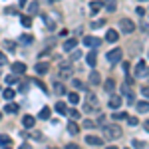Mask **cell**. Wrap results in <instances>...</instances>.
Segmentation results:
<instances>
[{
    "label": "cell",
    "instance_id": "1",
    "mask_svg": "<svg viewBox=\"0 0 149 149\" xmlns=\"http://www.w3.org/2000/svg\"><path fill=\"white\" fill-rule=\"evenodd\" d=\"M97 109H100V102H97L95 93L88 92L86 102H84V111H86V113H92V111H97Z\"/></svg>",
    "mask_w": 149,
    "mask_h": 149
},
{
    "label": "cell",
    "instance_id": "2",
    "mask_svg": "<svg viewBox=\"0 0 149 149\" xmlns=\"http://www.w3.org/2000/svg\"><path fill=\"white\" fill-rule=\"evenodd\" d=\"M121 135H123V131H121V127L117 125V123L103 125V137L105 139H119Z\"/></svg>",
    "mask_w": 149,
    "mask_h": 149
},
{
    "label": "cell",
    "instance_id": "3",
    "mask_svg": "<svg viewBox=\"0 0 149 149\" xmlns=\"http://www.w3.org/2000/svg\"><path fill=\"white\" fill-rule=\"evenodd\" d=\"M119 30H121L123 34H131V32L135 30V24L131 22L129 18H121V20H119Z\"/></svg>",
    "mask_w": 149,
    "mask_h": 149
},
{
    "label": "cell",
    "instance_id": "4",
    "mask_svg": "<svg viewBox=\"0 0 149 149\" xmlns=\"http://www.w3.org/2000/svg\"><path fill=\"white\" fill-rule=\"evenodd\" d=\"M121 54H123V50H121V48H113L111 52H107V62H109V64L119 62V60H121Z\"/></svg>",
    "mask_w": 149,
    "mask_h": 149
},
{
    "label": "cell",
    "instance_id": "5",
    "mask_svg": "<svg viewBox=\"0 0 149 149\" xmlns=\"http://www.w3.org/2000/svg\"><path fill=\"white\" fill-rule=\"evenodd\" d=\"M147 74H149L147 64H145V62H139L137 66H135V76H137V78H145Z\"/></svg>",
    "mask_w": 149,
    "mask_h": 149
},
{
    "label": "cell",
    "instance_id": "6",
    "mask_svg": "<svg viewBox=\"0 0 149 149\" xmlns=\"http://www.w3.org/2000/svg\"><path fill=\"white\" fill-rule=\"evenodd\" d=\"M12 74H16V76L26 74V64H22V62H14V64H12Z\"/></svg>",
    "mask_w": 149,
    "mask_h": 149
},
{
    "label": "cell",
    "instance_id": "7",
    "mask_svg": "<svg viewBox=\"0 0 149 149\" xmlns=\"http://www.w3.org/2000/svg\"><path fill=\"white\" fill-rule=\"evenodd\" d=\"M84 46L97 48V46H100V40H97V38H93V36H84Z\"/></svg>",
    "mask_w": 149,
    "mask_h": 149
},
{
    "label": "cell",
    "instance_id": "8",
    "mask_svg": "<svg viewBox=\"0 0 149 149\" xmlns=\"http://www.w3.org/2000/svg\"><path fill=\"white\" fill-rule=\"evenodd\" d=\"M70 74H72V66L68 62H62L60 64V78H68Z\"/></svg>",
    "mask_w": 149,
    "mask_h": 149
},
{
    "label": "cell",
    "instance_id": "9",
    "mask_svg": "<svg viewBox=\"0 0 149 149\" xmlns=\"http://www.w3.org/2000/svg\"><path fill=\"white\" fill-rule=\"evenodd\" d=\"M22 125L26 127V129H32V127L36 125V117L34 115H24L22 117Z\"/></svg>",
    "mask_w": 149,
    "mask_h": 149
},
{
    "label": "cell",
    "instance_id": "10",
    "mask_svg": "<svg viewBox=\"0 0 149 149\" xmlns=\"http://www.w3.org/2000/svg\"><path fill=\"white\" fill-rule=\"evenodd\" d=\"M86 141H88L90 145H93V147H100V145L103 143V139L97 137V135H88V137H86Z\"/></svg>",
    "mask_w": 149,
    "mask_h": 149
},
{
    "label": "cell",
    "instance_id": "11",
    "mask_svg": "<svg viewBox=\"0 0 149 149\" xmlns=\"http://www.w3.org/2000/svg\"><path fill=\"white\" fill-rule=\"evenodd\" d=\"M105 40H107V42H117V40H119V32H117V30H107V32H105Z\"/></svg>",
    "mask_w": 149,
    "mask_h": 149
},
{
    "label": "cell",
    "instance_id": "12",
    "mask_svg": "<svg viewBox=\"0 0 149 149\" xmlns=\"http://www.w3.org/2000/svg\"><path fill=\"white\" fill-rule=\"evenodd\" d=\"M76 46H78V40H76V38H68V40L64 42V50H66V52H72Z\"/></svg>",
    "mask_w": 149,
    "mask_h": 149
},
{
    "label": "cell",
    "instance_id": "13",
    "mask_svg": "<svg viewBox=\"0 0 149 149\" xmlns=\"http://www.w3.org/2000/svg\"><path fill=\"white\" fill-rule=\"evenodd\" d=\"M86 64H88V66H95V64H97V54H95V52H90V54H88V56H86Z\"/></svg>",
    "mask_w": 149,
    "mask_h": 149
},
{
    "label": "cell",
    "instance_id": "14",
    "mask_svg": "<svg viewBox=\"0 0 149 149\" xmlns=\"http://www.w3.org/2000/svg\"><path fill=\"white\" fill-rule=\"evenodd\" d=\"M109 107H111V109L121 107V97H119V95H111V97H109Z\"/></svg>",
    "mask_w": 149,
    "mask_h": 149
},
{
    "label": "cell",
    "instance_id": "15",
    "mask_svg": "<svg viewBox=\"0 0 149 149\" xmlns=\"http://www.w3.org/2000/svg\"><path fill=\"white\" fill-rule=\"evenodd\" d=\"M36 74H48V70H50V64L46 62H40V64H36Z\"/></svg>",
    "mask_w": 149,
    "mask_h": 149
},
{
    "label": "cell",
    "instance_id": "16",
    "mask_svg": "<svg viewBox=\"0 0 149 149\" xmlns=\"http://www.w3.org/2000/svg\"><path fill=\"white\" fill-rule=\"evenodd\" d=\"M103 8L107 12H115V8H117V0H105L103 2Z\"/></svg>",
    "mask_w": 149,
    "mask_h": 149
},
{
    "label": "cell",
    "instance_id": "17",
    "mask_svg": "<svg viewBox=\"0 0 149 149\" xmlns=\"http://www.w3.org/2000/svg\"><path fill=\"white\" fill-rule=\"evenodd\" d=\"M135 107H137L139 113H147V111H149V102H137V103H135Z\"/></svg>",
    "mask_w": 149,
    "mask_h": 149
},
{
    "label": "cell",
    "instance_id": "18",
    "mask_svg": "<svg viewBox=\"0 0 149 149\" xmlns=\"http://www.w3.org/2000/svg\"><path fill=\"white\" fill-rule=\"evenodd\" d=\"M103 90H105L107 93H111L115 90V80H105L103 81Z\"/></svg>",
    "mask_w": 149,
    "mask_h": 149
},
{
    "label": "cell",
    "instance_id": "19",
    "mask_svg": "<svg viewBox=\"0 0 149 149\" xmlns=\"http://www.w3.org/2000/svg\"><path fill=\"white\" fill-rule=\"evenodd\" d=\"M68 131L72 133V135H78V133H80V127H78V123H76V121H68Z\"/></svg>",
    "mask_w": 149,
    "mask_h": 149
},
{
    "label": "cell",
    "instance_id": "20",
    "mask_svg": "<svg viewBox=\"0 0 149 149\" xmlns=\"http://www.w3.org/2000/svg\"><path fill=\"white\" fill-rule=\"evenodd\" d=\"M100 81H102V76H100L97 72H92V74H90V84H93V86H100Z\"/></svg>",
    "mask_w": 149,
    "mask_h": 149
},
{
    "label": "cell",
    "instance_id": "21",
    "mask_svg": "<svg viewBox=\"0 0 149 149\" xmlns=\"http://www.w3.org/2000/svg\"><path fill=\"white\" fill-rule=\"evenodd\" d=\"M102 8H103V4H102V2H97V0L90 4V12H92V14H97V12L102 10Z\"/></svg>",
    "mask_w": 149,
    "mask_h": 149
},
{
    "label": "cell",
    "instance_id": "22",
    "mask_svg": "<svg viewBox=\"0 0 149 149\" xmlns=\"http://www.w3.org/2000/svg\"><path fill=\"white\" fill-rule=\"evenodd\" d=\"M56 111H58V113H62V115H66V113H68V105H66L64 102H58L56 103Z\"/></svg>",
    "mask_w": 149,
    "mask_h": 149
},
{
    "label": "cell",
    "instance_id": "23",
    "mask_svg": "<svg viewBox=\"0 0 149 149\" xmlns=\"http://www.w3.org/2000/svg\"><path fill=\"white\" fill-rule=\"evenodd\" d=\"M54 92H56L58 95H64V93H66V86L60 84V81H56V84H54Z\"/></svg>",
    "mask_w": 149,
    "mask_h": 149
},
{
    "label": "cell",
    "instance_id": "24",
    "mask_svg": "<svg viewBox=\"0 0 149 149\" xmlns=\"http://www.w3.org/2000/svg\"><path fill=\"white\" fill-rule=\"evenodd\" d=\"M40 119H50V107H42L40 109V113H38Z\"/></svg>",
    "mask_w": 149,
    "mask_h": 149
},
{
    "label": "cell",
    "instance_id": "25",
    "mask_svg": "<svg viewBox=\"0 0 149 149\" xmlns=\"http://www.w3.org/2000/svg\"><path fill=\"white\" fill-rule=\"evenodd\" d=\"M20 42H22V44H32V42H34V36L32 34H24V36H20Z\"/></svg>",
    "mask_w": 149,
    "mask_h": 149
},
{
    "label": "cell",
    "instance_id": "26",
    "mask_svg": "<svg viewBox=\"0 0 149 149\" xmlns=\"http://www.w3.org/2000/svg\"><path fill=\"white\" fill-rule=\"evenodd\" d=\"M14 95H16L14 90H10V88H6V90H4V100H8V102H10V100H14Z\"/></svg>",
    "mask_w": 149,
    "mask_h": 149
},
{
    "label": "cell",
    "instance_id": "27",
    "mask_svg": "<svg viewBox=\"0 0 149 149\" xmlns=\"http://www.w3.org/2000/svg\"><path fill=\"white\" fill-rule=\"evenodd\" d=\"M4 111H8V113H16V111H18V105H16V103H8V105H4Z\"/></svg>",
    "mask_w": 149,
    "mask_h": 149
},
{
    "label": "cell",
    "instance_id": "28",
    "mask_svg": "<svg viewBox=\"0 0 149 149\" xmlns=\"http://www.w3.org/2000/svg\"><path fill=\"white\" fill-rule=\"evenodd\" d=\"M4 48H6L8 52H14V50H16V44H14L12 40H4Z\"/></svg>",
    "mask_w": 149,
    "mask_h": 149
},
{
    "label": "cell",
    "instance_id": "29",
    "mask_svg": "<svg viewBox=\"0 0 149 149\" xmlns=\"http://www.w3.org/2000/svg\"><path fill=\"white\" fill-rule=\"evenodd\" d=\"M68 100H70V103H80V95H78L76 92H72L68 95Z\"/></svg>",
    "mask_w": 149,
    "mask_h": 149
},
{
    "label": "cell",
    "instance_id": "30",
    "mask_svg": "<svg viewBox=\"0 0 149 149\" xmlns=\"http://www.w3.org/2000/svg\"><path fill=\"white\" fill-rule=\"evenodd\" d=\"M20 22H22V26L28 28V26H32V18L30 16H20Z\"/></svg>",
    "mask_w": 149,
    "mask_h": 149
},
{
    "label": "cell",
    "instance_id": "31",
    "mask_svg": "<svg viewBox=\"0 0 149 149\" xmlns=\"http://www.w3.org/2000/svg\"><path fill=\"white\" fill-rule=\"evenodd\" d=\"M117 119H127V113L125 111H117V113H113V121H117Z\"/></svg>",
    "mask_w": 149,
    "mask_h": 149
},
{
    "label": "cell",
    "instance_id": "32",
    "mask_svg": "<svg viewBox=\"0 0 149 149\" xmlns=\"http://www.w3.org/2000/svg\"><path fill=\"white\" fill-rule=\"evenodd\" d=\"M12 139L8 137V135H0V145H10Z\"/></svg>",
    "mask_w": 149,
    "mask_h": 149
},
{
    "label": "cell",
    "instance_id": "33",
    "mask_svg": "<svg viewBox=\"0 0 149 149\" xmlns=\"http://www.w3.org/2000/svg\"><path fill=\"white\" fill-rule=\"evenodd\" d=\"M66 115H70L72 119H78V117H80V111H78V109H70V111H68Z\"/></svg>",
    "mask_w": 149,
    "mask_h": 149
},
{
    "label": "cell",
    "instance_id": "34",
    "mask_svg": "<svg viewBox=\"0 0 149 149\" xmlns=\"http://www.w3.org/2000/svg\"><path fill=\"white\" fill-rule=\"evenodd\" d=\"M95 125H97V123H95V121H92V119H86V121H84V127H88V129H93Z\"/></svg>",
    "mask_w": 149,
    "mask_h": 149
},
{
    "label": "cell",
    "instance_id": "35",
    "mask_svg": "<svg viewBox=\"0 0 149 149\" xmlns=\"http://www.w3.org/2000/svg\"><path fill=\"white\" fill-rule=\"evenodd\" d=\"M127 123H129L131 127H135L139 123V119H137V117H129V115H127Z\"/></svg>",
    "mask_w": 149,
    "mask_h": 149
},
{
    "label": "cell",
    "instance_id": "36",
    "mask_svg": "<svg viewBox=\"0 0 149 149\" xmlns=\"http://www.w3.org/2000/svg\"><path fill=\"white\" fill-rule=\"evenodd\" d=\"M34 84L38 86V88H40V90H42V92H48V88H46V84H44V81H40V80H34Z\"/></svg>",
    "mask_w": 149,
    "mask_h": 149
},
{
    "label": "cell",
    "instance_id": "37",
    "mask_svg": "<svg viewBox=\"0 0 149 149\" xmlns=\"http://www.w3.org/2000/svg\"><path fill=\"white\" fill-rule=\"evenodd\" d=\"M103 24H105V20H95V22H92V28H102Z\"/></svg>",
    "mask_w": 149,
    "mask_h": 149
},
{
    "label": "cell",
    "instance_id": "38",
    "mask_svg": "<svg viewBox=\"0 0 149 149\" xmlns=\"http://www.w3.org/2000/svg\"><path fill=\"white\" fill-rule=\"evenodd\" d=\"M32 139H36V141H42V139H44V135H42L40 131H36V133H32Z\"/></svg>",
    "mask_w": 149,
    "mask_h": 149
},
{
    "label": "cell",
    "instance_id": "39",
    "mask_svg": "<svg viewBox=\"0 0 149 149\" xmlns=\"http://www.w3.org/2000/svg\"><path fill=\"white\" fill-rule=\"evenodd\" d=\"M121 92L125 93V95H129V93H133L131 90H129V84H125V86H121Z\"/></svg>",
    "mask_w": 149,
    "mask_h": 149
},
{
    "label": "cell",
    "instance_id": "40",
    "mask_svg": "<svg viewBox=\"0 0 149 149\" xmlns=\"http://www.w3.org/2000/svg\"><path fill=\"white\" fill-rule=\"evenodd\" d=\"M36 10H38V2H32V4H30V12L36 14Z\"/></svg>",
    "mask_w": 149,
    "mask_h": 149
},
{
    "label": "cell",
    "instance_id": "41",
    "mask_svg": "<svg viewBox=\"0 0 149 149\" xmlns=\"http://www.w3.org/2000/svg\"><path fill=\"white\" fill-rule=\"evenodd\" d=\"M66 149H81V147H80V145H76V143H68Z\"/></svg>",
    "mask_w": 149,
    "mask_h": 149
},
{
    "label": "cell",
    "instance_id": "42",
    "mask_svg": "<svg viewBox=\"0 0 149 149\" xmlns=\"http://www.w3.org/2000/svg\"><path fill=\"white\" fill-rule=\"evenodd\" d=\"M72 84H74V88H84V84H81L80 80H74Z\"/></svg>",
    "mask_w": 149,
    "mask_h": 149
},
{
    "label": "cell",
    "instance_id": "43",
    "mask_svg": "<svg viewBox=\"0 0 149 149\" xmlns=\"http://www.w3.org/2000/svg\"><path fill=\"white\" fill-rule=\"evenodd\" d=\"M141 93H143L145 97H149V88H147V86H145V88H141Z\"/></svg>",
    "mask_w": 149,
    "mask_h": 149
},
{
    "label": "cell",
    "instance_id": "44",
    "mask_svg": "<svg viewBox=\"0 0 149 149\" xmlns=\"http://www.w3.org/2000/svg\"><path fill=\"white\" fill-rule=\"evenodd\" d=\"M0 64H6V56H4V52H0Z\"/></svg>",
    "mask_w": 149,
    "mask_h": 149
},
{
    "label": "cell",
    "instance_id": "45",
    "mask_svg": "<svg viewBox=\"0 0 149 149\" xmlns=\"http://www.w3.org/2000/svg\"><path fill=\"white\" fill-rule=\"evenodd\" d=\"M133 145H135V147H143V141H139V139H135V141H133Z\"/></svg>",
    "mask_w": 149,
    "mask_h": 149
},
{
    "label": "cell",
    "instance_id": "46",
    "mask_svg": "<svg viewBox=\"0 0 149 149\" xmlns=\"http://www.w3.org/2000/svg\"><path fill=\"white\" fill-rule=\"evenodd\" d=\"M135 10H137V14H139V16H143V14H145V10H143V8H141V6H137V8H135Z\"/></svg>",
    "mask_w": 149,
    "mask_h": 149
},
{
    "label": "cell",
    "instance_id": "47",
    "mask_svg": "<svg viewBox=\"0 0 149 149\" xmlns=\"http://www.w3.org/2000/svg\"><path fill=\"white\" fill-rule=\"evenodd\" d=\"M6 14H16V8H12V6H10V8H6Z\"/></svg>",
    "mask_w": 149,
    "mask_h": 149
},
{
    "label": "cell",
    "instance_id": "48",
    "mask_svg": "<svg viewBox=\"0 0 149 149\" xmlns=\"http://www.w3.org/2000/svg\"><path fill=\"white\" fill-rule=\"evenodd\" d=\"M6 81H8V84H12V81H16V76H8V78H6Z\"/></svg>",
    "mask_w": 149,
    "mask_h": 149
},
{
    "label": "cell",
    "instance_id": "49",
    "mask_svg": "<svg viewBox=\"0 0 149 149\" xmlns=\"http://www.w3.org/2000/svg\"><path fill=\"white\" fill-rule=\"evenodd\" d=\"M20 149H32V147H30L28 143H22V145H20Z\"/></svg>",
    "mask_w": 149,
    "mask_h": 149
},
{
    "label": "cell",
    "instance_id": "50",
    "mask_svg": "<svg viewBox=\"0 0 149 149\" xmlns=\"http://www.w3.org/2000/svg\"><path fill=\"white\" fill-rule=\"evenodd\" d=\"M143 127H145V131H149V119L145 121V123H143Z\"/></svg>",
    "mask_w": 149,
    "mask_h": 149
},
{
    "label": "cell",
    "instance_id": "51",
    "mask_svg": "<svg viewBox=\"0 0 149 149\" xmlns=\"http://www.w3.org/2000/svg\"><path fill=\"white\" fill-rule=\"evenodd\" d=\"M26 2H28V0H18V4H20V6H26Z\"/></svg>",
    "mask_w": 149,
    "mask_h": 149
},
{
    "label": "cell",
    "instance_id": "52",
    "mask_svg": "<svg viewBox=\"0 0 149 149\" xmlns=\"http://www.w3.org/2000/svg\"><path fill=\"white\" fill-rule=\"evenodd\" d=\"M2 149H12V147H10V145H6V147H4V145H2Z\"/></svg>",
    "mask_w": 149,
    "mask_h": 149
},
{
    "label": "cell",
    "instance_id": "53",
    "mask_svg": "<svg viewBox=\"0 0 149 149\" xmlns=\"http://www.w3.org/2000/svg\"><path fill=\"white\" fill-rule=\"evenodd\" d=\"M107 149H117V147H115V145H109V147H107Z\"/></svg>",
    "mask_w": 149,
    "mask_h": 149
},
{
    "label": "cell",
    "instance_id": "54",
    "mask_svg": "<svg viewBox=\"0 0 149 149\" xmlns=\"http://www.w3.org/2000/svg\"><path fill=\"white\" fill-rule=\"evenodd\" d=\"M0 119H2V113H0Z\"/></svg>",
    "mask_w": 149,
    "mask_h": 149
},
{
    "label": "cell",
    "instance_id": "55",
    "mask_svg": "<svg viewBox=\"0 0 149 149\" xmlns=\"http://www.w3.org/2000/svg\"><path fill=\"white\" fill-rule=\"evenodd\" d=\"M141 2H145V0H141Z\"/></svg>",
    "mask_w": 149,
    "mask_h": 149
}]
</instances>
